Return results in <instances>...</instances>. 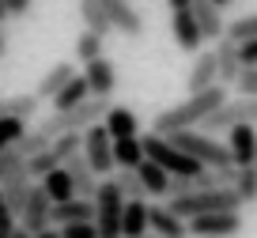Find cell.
Masks as SVG:
<instances>
[{
	"label": "cell",
	"instance_id": "b9f144b4",
	"mask_svg": "<svg viewBox=\"0 0 257 238\" xmlns=\"http://www.w3.org/2000/svg\"><path fill=\"white\" fill-rule=\"evenodd\" d=\"M167 4H170V12H174V8H189L193 0H167Z\"/></svg>",
	"mask_w": 257,
	"mask_h": 238
},
{
	"label": "cell",
	"instance_id": "7c38bea8",
	"mask_svg": "<svg viewBox=\"0 0 257 238\" xmlns=\"http://www.w3.org/2000/svg\"><path fill=\"white\" fill-rule=\"evenodd\" d=\"M227 148H231L234 167H253L257 155V125H234L227 133Z\"/></svg>",
	"mask_w": 257,
	"mask_h": 238
},
{
	"label": "cell",
	"instance_id": "ab89813d",
	"mask_svg": "<svg viewBox=\"0 0 257 238\" xmlns=\"http://www.w3.org/2000/svg\"><path fill=\"white\" fill-rule=\"evenodd\" d=\"M31 238H61V227L57 223H49V227H42V230H34Z\"/></svg>",
	"mask_w": 257,
	"mask_h": 238
},
{
	"label": "cell",
	"instance_id": "f6af8a7d",
	"mask_svg": "<svg viewBox=\"0 0 257 238\" xmlns=\"http://www.w3.org/2000/svg\"><path fill=\"white\" fill-rule=\"evenodd\" d=\"M216 4H219V8H231V4H234V0H216Z\"/></svg>",
	"mask_w": 257,
	"mask_h": 238
},
{
	"label": "cell",
	"instance_id": "836d02e7",
	"mask_svg": "<svg viewBox=\"0 0 257 238\" xmlns=\"http://www.w3.org/2000/svg\"><path fill=\"white\" fill-rule=\"evenodd\" d=\"M53 167H61V159H57L49 148H42L38 155H31V159H27V170H31V178H46Z\"/></svg>",
	"mask_w": 257,
	"mask_h": 238
},
{
	"label": "cell",
	"instance_id": "7a4b0ae2",
	"mask_svg": "<svg viewBox=\"0 0 257 238\" xmlns=\"http://www.w3.org/2000/svg\"><path fill=\"white\" fill-rule=\"evenodd\" d=\"M106 110H110V102H106V98H98V95H91L87 102H80V106L53 110V113H49V117L38 125V133H46L49 140H53V136H61V133H83L87 125L102 121V117H106Z\"/></svg>",
	"mask_w": 257,
	"mask_h": 238
},
{
	"label": "cell",
	"instance_id": "d6986e66",
	"mask_svg": "<svg viewBox=\"0 0 257 238\" xmlns=\"http://www.w3.org/2000/svg\"><path fill=\"white\" fill-rule=\"evenodd\" d=\"M102 125H106V133H110L113 140H125V136H137V133H140L137 113L125 110V106H110V110H106V117H102Z\"/></svg>",
	"mask_w": 257,
	"mask_h": 238
},
{
	"label": "cell",
	"instance_id": "74e56055",
	"mask_svg": "<svg viewBox=\"0 0 257 238\" xmlns=\"http://www.w3.org/2000/svg\"><path fill=\"white\" fill-rule=\"evenodd\" d=\"M238 57H242V64H257V38L238 42Z\"/></svg>",
	"mask_w": 257,
	"mask_h": 238
},
{
	"label": "cell",
	"instance_id": "8992f818",
	"mask_svg": "<svg viewBox=\"0 0 257 238\" xmlns=\"http://www.w3.org/2000/svg\"><path fill=\"white\" fill-rule=\"evenodd\" d=\"M83 155H87L91 170H95L98 178L113 174V136L106 133L102 121H95V125L83 129Z\"/></svg>",
	"mask_w": 257,
	"mask_h": 238
},
{
	"label": "cell",
	"instance_id": "e575fe53",
	"mask_svg": "<svg viewBox=\"0 0 257 238\" xmlns=\"http://www.w3.org/2000/svg\"><path fill=\"white\" fill-rule=\"evenodd\" d=\"M231 87L238 91L242 98H257V64H246V68L238 72V79H234Z\"/></svg>",
	"mask_w": 257,
	"mask_h": 238
},
{
	"label": "cell",
	"instance_id": "484cf974",
	"mask_svg": "<svg viewBox=\"0 0 257 238\" xmlns=\"http://www.w3.org/2000/svg\"><path fill=\"white\" fill-rule=\"evenodd\" d=\"M42 98L38 95H12V98H0V117H34Z\"/></svg>",
	"mask_w": 257,
	"mask_h": 238
},
{
	"label": "cell",
	"instance_id": "ac0fdd59",
	"mask_svg": "<svg viewBox=\"0 0 257 238\" xmlns=\"http://www.w3.org/2000/svg\"><path fill=\"white\" fill-rule=\"evenodd\" d=\"M137 174H140V182H144V193H148V197H170V174L155 163V159L144 155V163L137 167Z\"/></svg>",
	"mask_w": 257,
	"mask_h": 238
},
{
	"label": "cell",
	"instance_id": "ffe728a7",
	"mask_svg": "<svg viewBox=\"0 0 257 238\" xmlns=\"http://www.w3.org/2000/svg\"><path fill=\"white\" fill-rule=\"evenodd\" d=\"M148 230V200H125V212H121V238H137Z\"/></svg>",
	"mask_w": 257,
	"mask_h": 238
},
{
	"label": "cell",
	"instance_id": "83f0119b",
	"mask_svg": "<svg viewBox=\"0 0 257 238\" xmlns=\"http://www.w3.org/2000/svg\"><path fill=\"white\" fill-rule=\"evenodd\" d=\"M76 57H80L83 64L95 61V57H102V34H95V31H87V27H83L80 38H76Z\"/></svg>",
	"mask_w": 257,
	"mask_h": 238
},
{
	"label": "cell",
	"instance_id": "cb8c5ba5",
	"mask_svg": "<svg viewBox=\"0 0 257 238\" xmlns=\"http://www.w3.org/2000/svg\"><path fill=\"white\" fill-rule=\"evenodd\" d=\"M80 19H83V27L87 31H95V34H110L113 27H110V16H106V8H102V0H80Z\"/></svg>",
	"mask_w": 257,
	"mask_h": 238
},
{
	"label": "cell",
	"instance_id": "e0dca14e",
	"mask_svg": "<svg viewBox=\"0 0 257 238\" xmlns=\"http://www.w3.org/2000/svg\"><path fill=\"white\" fill-rule=\"evenodd\" d=\"M216 64H219V83H234V79H238V72L246 68V64H242V57H238V42H231L223 34V38H219V46H216Z\"/></svg>",
	"mask_w": 257,
	"mask_h": 238
},
{
	"label": "cell",
	"instance_id": "f546056e",
	"mask_svg": "<svg viewBox=\"0 0 257 238\" xmlns=\"http://www.w3.org/2000/svg\"><path fill=\"white\" fill-rule=\"evenodd\" d=\"M223 34H227L231 42H249V38H257V12H253V16H238L234 23H227Z\"/></svg>",
	"mask_w": 257,
	"mask_h": 238
},
{
	"label": "cell",
	"instance_id": "5b68a950",
	"mask_svg": "<svg viewBox=\"0 0 257 238\" xmlns=\"http://www.w3.org/2000/svg\"><path fill=\"white\" fill-rule=\"evenodd\" d=\"M193 238H234L242 230V208H227V212H204L185 219Z\"/></svg>",
	"mask_w": 257,
	"mask_h": 238
},
{
	"label": "cell",
	"instance_id": "ba28073f",
	"mask_svg": "<svg viewBox=\"0 0 257 238\" xmlns=\"http://www.w3.org/2000/svg\"><path fill=\"white\" fill-rule=\"evenodd\" d=\"M49 208H53V200H49L46 185H31V193H27V204H23V212H19V223H23V227L34 234V230L49 227Z\"/></svg>",
	"mask_w": 257,
	"mask_h": 238
},
{
	"label": "cell",
	"instance_id": "9c48e42d",
	"mask_svg": "<svg viewBox=\"0 0 257 238\" xmlns=\"http://www.w3.org/2000/svg\"><path fill=\"white\" fill-rule=\"evenodd\" d=\"M148 230H155L159 238H189L185 219L170 204H148Z\"/></svg>",
	"mask_w": 257,
	"mask_h": 238
},
{
	"label": "cell",
	"instance_id": "60d3db41",
	"mask_svg": "<svg viewBox=\"0 0 257 238\" xmlns=\"http://www.w3.org/2000/svg\"><path fill=\"white\" fill-rule=\"evenodd\" d=\"M8 238H31V230L23 227V223H16V227H12V234Z\"/></svg>",
	"mask_w": 257,
	"mask_h": 238
},
{
	"label": "cell",
	"instance_id": "d590c367",
	"mask_svg": "<svg viewBox=\"0 0 257 238\" xmlns=\"http://www.w3.org/2000/svg\"><path fill=\"white\" fill-rule=\"evenodd\" d=\"M61 238H98V227H95V219L64 223V227H61Z\"/></svg>",
	"mask_w": 257,
	"mask_h": 238
},
{
	"label": "cell",
	"instance_id": "603a6c76",
	"mask_svg": "<svg viewBox=\"0 0 257 238\" xmlns=\"http://www.w3.org/2000/svg\"><path fill=\"white\" fill-rule=\"evenodd\" d=\"M72 76H76V68H72L68 61L53 64V68H49L46 76L38 79V91H34V95H38V98H53V95H57V91H61V87H64V83H68Z\"/></svg>",
	"mask_w": 257,
	"mask_h": 238
},
{
	"label": "cell",
	"instance_id": "2e32d148",
	"mask_svg": "<svg viewBox=\"0 0 257 238\" xmlns=\"http://www.w3.org/2000/svg\"><path fill=\"white\" fill-rule=\"evenodd\" d=\"M189 95L193 91H204L212 87V83H219V64H216V49H204V53H197V61H193L189 68Z\"/></svg>",
	"mask_w": 257,
	"mask_h": 238
},
{
	"label": "cell",
	"instance_id": "3957f363",
	"mask_svg": "<svg viewBox=\"0 0 257 238\" xmlns=\"http://www.w3.org/2000/svg\"><path fill=\"white\" fill-rule=\"evenodd\" d=\"M121 212H125V193L117 178H102L95 189V227L98 238H121Z\"/></svg>",
	"mask_w": 257,
	"mask_h": 238
},
{
	"label": "cell",
	"instance_id": "6da1fadb",
	"mask_svg": "<svg viewBox=\"0 0 257 238\" xmlns=\"http://www.w3.org/2000/svg\"><path fill=\"white\" fill-rule=\"evenodd\" d=\"M219 102H227V87H223V83H212V87H204V91H193L185 102H178V106H170V110L155 113L152 133L170 136V133H178V129H197Z\"/></svg>",
	"mask_w": 257,
	"mask_h": 238
},
{
	"label": "cell",
	"instance_id": "7bdbcfd3",
	"mask_svg": "<svg viewBox=\"0 0 257 238\" xmlns=\"http://www.w3.org/2000/svg\"><path fill=\"white\" fill-rule=\"evenodd\" d=\"M8 19V0H0V23Z\"/></svg>",
	"mask_w": 257,
	"mask_h": 238
},
{
	"label": "cell",
	"instance_id": "1f68e13d",
	"mask_svg": "<svg viewBox=\"0 0 257 238\" xmlns=\"http://www.w3.org/2000/svg\"><path fill=\"white\" fill-rule=\"evenodd\" d=\"M42 148H49V136H46V133H38V129H27V133H23V136L16 140V151H19L23 159L38 155Z\"/></svg>",
	"mask_w": 257,
	"mask_h": 238
},
{
	"label": "cell",
	"instance_id": "4fadbf2b",
	"mask_svg": "<svg viewBox=\"0 0 257 238\" xmlns=\"http://www.w3.org/2000/svg\"><path fill=\"white\" fill-rule=\"evenodd\" d=\"M64 170H68V178H72V185H76V197H91L95 200V189H98V174L91 170V163H87V155L83 151H76V155H68L61 163Z\"/></svg>",
	"mask_w": 257,
	"mask_h": 238
},
{
	"label": "cell",
	"instance_id": "f35d334b",
	"mask_svg": "<svg viewBox=\"0 0 257 238\" xmlns=\"http://www.w3.org/2000/svg\"><path fill=\"white\" fill-rule=\"evenodd\" d=\"M34 0H8V16H27Z\"/></svg>",
	"mask_w": 257,
	"mask_h": 238
},
{
	"label": "cell",
	"instance_id": "d6a6232c",
	"mask_svg": "<svg viewBox=\"0 0 257 238\" xmlns=\"http://www.w3.org/2000/svg\"><path fill=\"white\" fill-rule=\"evenodd\" d=\"M27 133V121L23 117H0V151L4 148H16V140Z\"/></svg>",
	"mask_w": 257,
	"mask_h": 238
},
{
	"label": "cell",
	"instance_id": "f1b7e54d",
	"mask_svg": "<svg viewBox=\"0 0 257 238\" xmlns=\"http://www.w3.org/2000/svg\"><path fill=\"white\" fill-rule=\"evenodd\" d=\"M49 151H53V155L64 163L68 155L83 151V133H61V136H53V140H49Z\"/></svg>",
	"mask_w": 257,
	"mask_h": 238
},
{
	"label": "cell",
	"instance_id": "4316f807",
	"mask_svg": "<svg viewBox=\"0 0 257 238\" xmlns=\"http://www.w3.org/2000/svg\"><path fill=\"white\" fill-rule=\"evenodd\" d=\"M234 193L242 197V204H253L257 200V167H238V174H234Z\"/></svg>",
	"mask_w": 257,
	"mask_h": 238
},
{
	"label": "cell",
	"instance_id": "9a60e30c",
	"mask_svg": "<svg viewBox=\"0 0 257 238\" xmlns=\"http://www.w3.org/2000/svg\"><path fill=\"white\" fill-rule=\"evenodd\" d=\"M193 8V16H197V27H201V34H204V42H219L223 38V8H219L216 0H193L189 4Z\"/></svg>",
	"mask_w": 257,
	"mask_h": 238
},
{
	"label": "cell",
	"instance_id": "30bf717a",
	"mask_svg": "<svg viewBox=\"0 0 257 238\" xmlns=\"http://www.w3.org/2000/svg\"><path fill=\"white\" fill-rule=\"evenodd\" d=\"M83 79H87L91 95L110 98L113 87H117V68H113V61H106V57H95V61L83 64Z\"/></svg>",
	"mask_w": 257,
	"mask_h": 238
},
{
	"label": "cell",
	"instance_id": "277c9868",
	"mask_svg": "<svg viewBox=\"0 0 257 238\" xmlns=\"http://www.w3.org/2000/svg\"><path fill=\"white\" fill-rule=\"evenodd\" d=\"M234 125H257V98H238V102H219L208 117L201 121V133H231Z\"/></svg>",
	"mask_w": 257,
	"mask_h": 238
},
{
	"label": "cell",
	"instance_id": "8fae6325",
	"mask_svg": "<svg viewBox=\"0 0 257 238\" xmlns=\"http://www.w3.org/2000/svg\"><path fill=\"white\" fill-rule=\"evenodd\" d=\"M170 31H174V42L185 49V53H197V49H201V42H204L193 8H174V16H170Z\"/></svg>",
	"mask_w": 257,
	"mask_h": 238
},
{
	"label": "cell",
	"instance_id": "bcb514c9",
	"mask_svg": "<svg viewBox=\"0 0 257 238\" xmlns=\"http://www.w3.org/2000/svg\"><path fill=\"white\" fill-rule=\"evenodd\" d=\"M0 57H4V34H0Z\"/></svg>",
	"mask_w": 257,
	"mask_h": 238
},
{
	"label": "cell",
	"instance_id": "7402d4cb",
	"mask_svg": "<svg viewBox=\"0 0 257 238\" xmlns=\"http://www.w3.org/2000/svg\"><path fill=\"white\" fill-rule=\"evenodd\" d=\"M140 163H144V140H140V136L113 140V167H128V170H137Z\"/></svg>",
	"mask_w": 257,
	"mask_h": 238
},
{
	"label": "cell",
	"instance_id": "44dd1931",
	"mask_svg": "<svg viewBox=\"0 0 257 238\" xmlns=\"http://www.w3.org/2000/svg\"><path fill=\"white\" fill-rule=\"evenodd\" d=\"M87 98H91V87H87V79H83V72H76L53 95V110H68V106H80V102H87Z\"/></svg>",
	"mask_w": 257,
	"mask_h": 238
},
{
	"label": "cell",
	"instance_id": "5bb4252c",
	"mask_svg": "<svg viewBox=\"0 0 257 238\" xmlns=\"http://www.w3.org/2000/svg\"><path fill=\"white\" fill-rule=\"evenodd\" d=\"M80 219H95V200H91V197L53 200V208H49V223L64 227V223H80Z\"/></svg>",
	"mask_w": 257,
	"mask_h": 238
},
{
	"label": "cell",
	"instance_id": "d4e9b609",
	"mask_svg": "<svg viewBox=\"0 0 257 238\" xmlns=\"http://www.w3.org/2000/svg\"><path fill=\"white\" fill-rule=\"evenodd\" d=\"M42 185H46L49 200H68V197H76V185H72V178H68V170H64V167H53L46 178H42Z\"/></svg>",
	"mask_w": 257,
	"mask_h": 238
},
{
	"label": "cell",
	"instance_id": "c3c4849f",
	"mask_svg": "<svg viewBox=\"0 0 257 238\" xmlns=\"http://www.w3.org/2000/svg\"><path fill=\"white\" fill-rule=\"evenodd\" d=\"M253 167H257V155H253Z\"/></svg>",
	"mask_w": 257,
	"mask_h": 238
},
{
	"label": "cell",
	"instance_id": "52a82bcc",
	"mask_svg": "<svg viewBox=\"0 0 257 238\" xmlns=\"http://www.w3.org/2000/svg\"><path fill=\"white\" fill-rule=\"evenodd\" d=\"M106 16H110V27L117 34H125V38H140L144 34V19H140V12L128 4V0H102Z\"/></svg>",
	"mask_w": 257,
	"mask_h": 238
},
{
	"label": "cell",
	"instance_id": "ee69618b",
	"mask_svg": "<svg viewBox=\"0 0 257 238\" xmlns=\"http://www.w3.org/2000/svg\"><path fill=\"white\" fill-rule=\"evenodd\" d=\"M137 238H159V234H155V230H144V234H137Z\"/></svg>",
	"mask_w": 257,
	"mask_h": 238
},
{
	"label": "cell",
	"instance_id": "4dcf8cb0",
	"mask_svg": "<svg viewBox=\"0 0 257 238\" xmlns=\"http://www.w3.org/2000/svg\"><path fill=\"white\" fill-rule=\"evenodd\" d=\"M117 185H121V193H125V200H137V197H148L144 193V182H140V174L137 170H128V167H117Z\"/></svg>",
	"mask_w": 257,
	"mask_h": 238
},
{
	"label": "cell",
	"instance_id": "681fc988",
	"mask_svg": "<svg viewBox=\"0 0 257 238\" xmlns=\"http://www.w3.org/2000/svg\"><path fill=\"white\" fill-rule=\"evenodd\" d=\"M0 238H8V234H0Z\"/></svg>",
	"mask_w": 257,
	"mask_h": 238
},
{
	"label": "cell",
	"instance_id": "8d00e7d4",
	"mask_svg": "<svg viewBox=\"0 0 257 238\" xmlns=\"http://www.w3.org/2000/svg\"><path fill=\"white\" fill-rule=\"evenodd\" d=\"M16 223H19V215L8 208V200H4V193H0V234H12Z\"/></svg>",
	"mask_w": 257,
	"mask_h": 238
},
{
	"label": "cell",
	"instance_id": "7dc6e473",
	"mask_svg": "<svg viewBox=\"0 0 257 238\" xmlns=\"http://www.w3.org/2000/svg\"><path fill=\"white\" fill-rule=\"evenodd\" d=\"M0 178H4V163H0Z\"/></svg>",
	"mask_w": 257,
	"mask_h": 238
}]
</instances>
